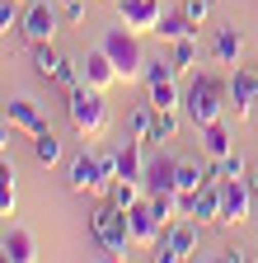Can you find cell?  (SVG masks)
Listing matches in <instances>:
<instances>
[{"label": "cell", "mask_w": 258, "mask_h": 263, "mask_svg": "<svg viewBox=\"0 0 258 263\" xmlns=\"http://www.w3.org/2000/svg\"><path fill=\"white\" fill-rule=\"evenodd\" d=\"M183 118L188 127H211L230 113V76H216V71H188V85H183Z\"/></svg>", "instance_id": "1"}, {"label": "cell", "mask_w": 258, "mask_h": 263, "mask_svg": "<svg viewBox=\"0 0 258 263\" xmlns=\"http://www.w3.org/2000/svg\"><path fill=\"white\" fill-rule=\"evenodd\" d=\"M99 47L113 57V66H117V80L122 85H132V80H146V47H141V33H132L122 19H117V28H104V38H99Z\"/></svg>", "instance_id": "2"}, {"label": "cell", "mask_w": 258, "mask_h": 263, "mask_svg": "<svg viewBox=\"0 0 258 263\" xmlns=\"http://www.w3.org/2000/svg\"><path fill=\"white\" fill-rule=\"evenodd\" d=\"M66 118H71V127H75V137L99 141L104 132H108V104H104V89H94V85H75V89H66Z\"/></svg>", "instance_id": "3"}, {"label": "cell", "mask_w": 258, "mask_h": 263, "mask_svg": "<svg viewBox=\"0 0 258 263\" xmlns=\"http://www.w3.org/2000/svg\"><path fill=\"white\" fill-rule=\"evenodd\" d=\"M89 230H94V240H99L104 258H127V249L136 245V240H132V226H127V212H122V207H113L108 197L94 207Z\"/></svg>", "instance_id": "4"}, {"label": "cell", "mask_w": 258, "mask_h": 263, "mask_svg": "<svg viewBox=\"0 0 258 263\" xmlns=\"http://www.w3.org/2000/svg\"><path fill=\"white\" fill-rule=\"evenodd\" d=\"M197 235H202V221H192V216H183V221H174V226H165V240H160L155 249V258L160 263H183V258H197Z\"/></svg>", "instance_id": "5"}, {"label": "cell", "mask_w": 258, "mask_h": 263, "mask_svg": "<svg viewBox=\"0 0 258 263\" xmlns=\"http://www.w3.org/2000/svg\"><path fill=\"white\" fill-rule=\"evenodd\" d=\"M253 216V188L249 179H221V216L216 226H240Z\"/></svg>", "instance_id": "6"}, {"label": "cell", "mask_w": 258, "mask_h": 263, "mask_svg": "<svg viewBox=\"0 0 258 263\" xmlns=\"http://www.w3.org/2000/svg\"><path fill=\"white\" fill-rule=\"evenodd\" d=\"M61 19H66V14H61L56 5H47V0H33V5L24 10L19 33H24L28 43H52V38H56V28H61Z\"/></svg>", "instance_id": "7"}, {"label": "cell", "mask_w": 258, "mask_h": 263, "mask_svg": "<svg viewBox=\"0 0 258 263\" xmlns=\"http://www.w3.org/2000/svg\"><path fill=\"white\" fill-rule=\"evenodd\" d=\"M66 183H71L75 193L104 197V193H108V179H104V170H99V155H94V151H80V155L71 160V170H66Z\"/></svg>", "instance_id": "8"}, {"label": "cell", "mask_w": 258, "mask_h": 263, "mask_svg": "<svg viewBox=\"0 0 258 263\" xmlns=\"http://www.w3.org/2000/svg\"><path fill=\"white\" fill-rule=\"evenodd\" d=\"M253 108H258V71L235 66V76H230V113H235V122H249Z\"/></svg>", "instance_id": "9"}, {"label": "cell", "mask_w": 258, "mask_h": 263, "mask_svg": "<svg viewBox=\"0 0 258 263\" xmlns=\"http://www.w3.org/2000/svg\"><path fill=\"white\" fill-rule=\"evenodd\" d=\"M117 19L132 28V33H155L160 28V19H165V5L160 0H117Z\"/></svg>", "instance_id": "10"}, {"label": "cell", "mask_w": 258, "mask_h": 263, "mask_svg": "<svg viewBox=\"0 0 258 263\" xmlns=\"http://www.w3.org/2000/svg\"><path fill=\"white\" fill-rule=\"evenodd\" d=\"M0 258H5V263H33V258H43V254H38V240H33V230H28V226L0 230Z\"/></svg>", "instance_id": "11"}, {"label": "cell", "mask_w": 258, "mask_h": 263, "mask_svg": "<svg viewBox=\"0 0 258 263\" xmlns=\"http://www.w3.org/2000/svg\"><path fill=\"white\" fill-rule=\"evenodd\" d=\"M127 226H132V240H136L141 249H155L160 240H165V226L155 221V212H150L146 197H141L136 207H127Z\"/></svg>", "instance_id": "12"}, {"label": "cell", "mask_w": 258, "mask_h": 263, "mask_svg": "<svg viewBox=\"0 0 258 263\" xmlns=\"http://www.w3.org/2000/svg\"><path fill=\"white\" fill-rule=\"evenodd\" d=\"M183 216H192V221H216L221 216V179H211V183H202L197 193H183Z\"/></svg>", "instance_id": "13"}, {"label": "cell", "mask_w": 258, "mask_h": 263, "mask_svg": "<svg viewBox=\"0 0 258 263\" xmlns=\"http://www.w3.org/2000/svg\"><path fill=\"white\" fill-rule=\"evenodd\" d=\"M80 71H85V85L104 89V94L117 85V66H113V57H108L104 47H89V52L80 57Z\"/></svg>", "instance_id": "14"}, {"label": "cell", "mask_w": 258, "mask_h": 263, "mask_svg": "<svg viewBox=\"0 0 258 263\" xmlns=\"http://www.w3.org/2000/svg\"><path fill=\"white\" fill-rule=\"evenodd\" d=\"M178 183V160L169 151H155L146 155V174H141V188L146 193H160V188H174Z\"/></svg>", "instance_id": "15"}, {"label": "cell", "mask_w": 258, "mask_h": 263, "mask_svg": "<svg viewBox=\"0 0 258 263\" xmlns=\"http://www.w3.org/2000/svg\"><path fill=\"white\" fill-rule=\"evenodd\" d=\"M5 118L14 122V132H24V137H38V132H47V118H43V108L33 104V99H10Z\"/></svg>", "instance_id": "16"}, {"label": "cell", "mask_w": 258, "mask_h": 263, "mask_svg": "<svg viewBox=\"0 0 258 263\" xmlns=\"http://www.w3.org/2000/svg\"><path fill=\"white\" fill-rule=\"evenodd\" d=\"M146 174V141L141 137H122L117 146V179H141Z\"/></svg>", "instance_id": "17"}, {"label": "cell", "mask_w": 258, "mask_h": 263, "mask_svg": "<svg viewBox=\"0 0 258 263\" xmlns=\"http://www.w3.org/2000/svg\"><path fill=\"white\" fill-rule=\"evenodd\" d=\"M211 57H216L221 66H240V57H244V33H240L235 24L216 28V43H211Z\"/></svg>", "instance_id": "18"}, {"label": "cell", "mask_w": 258, "mask_h": 263, "mask_svg": "<svg viewBox=\"0 0 258 263\" xmlns=\"http://www.w3.org/2000/svg\"><path fill=\"white\" fill-rule=\"evenodd\" d=\"M216 179V160H207V164H197V160H178V193H197L202 183H211Z\"/></svg>", "instance_id": "19"}, {"label": "cell", "mask_w": 258, "mask_h": 263, "mask_svg": "<svg viewBox=\"0 0 258 263\" xmlns=\"http://www.w3.org/2000/svg\"><path fill=\"white\" fill-rule=\"evenodd\" d=\"M183 122H188V118H183V108H155V122H150V141H155V146L174 141Z\"/></svg>", "instance_id": "20"}, {"label": "cell", "mask_w": 258, "mask_h": 263, "mask_svg": "<svg viewBox=\"0 0 258 263\" xmlns=\"http://www.w3.org/2000/svg\"><path fill=\"white\" fill-rule=\"evenodd\" d=\"M14 202H19L14 160H10V155H0V226H5V216H14Z\"/></svg>", "instance_id": "21"}, {"label": "cell", "mask_w": 258, "mask_h": 263, "mask_svg": "<svg viewBox=\"0 0 258 263\" xmlns=\"http://www.w3.org/2000/svg\"><path fill=\"white\" fill-rule=\"evenodd\" d=\"M188 33H197V24H192L183 10H165V19H160V28H155V38H160V43H178V38H188Z\"/></svg>", "instance_id": "22"}, {"label": "cell", "mask_w": 258, "mask_h": 263, "mask_svg": "<svg viewBox=\"0 0 258 263\" xmlns=\"http://www.w3.org/2000/svg\"><path fill=\"white\" fill-rule=\"evenodd\" d=\"M104 197H108L113 207H122V212H127V207H136L141 197H146V188H141V179H113Z\"/></svg>", "instance_id": "23"}, {"label": "cell", "mask_w": 258, "mask_h": 263, "mask_svg": "<svg viewBox=\"0 0 258 263\" xmlns=\"http://www.w3.org/2000/svg\"><path fill=\"white\" fill-rule=\"evenodd\" d=\"M146 99L155 108H178L183 104V85H178V76L174 80H155V85H146Z\"/></svg>", "instance_id": "24"}, {"label": "cell", "mask_w": 258, "mask_h": 263, "mask_svg": "<svg viewBox=\"0 0 258 263\" xmlns=\"http://www.w3.org/2000/svg\"><path fill=\"white\" fill-rule=\"evenodd\" d=\"M202 146H207V160H221V155H230V151H235L230 132H225V118L211 122V127H202Z\"/></svg>", "instance_id": "25"}, {"label": "cell", "mask_w": 258, "mask_h": 263, "mask_svg": "<svg viewBox=\"0 0 258 263\" xmlns=\"http://www.w3.org/2000/svg\"><path fill=\"white\" fill-rule=\"evenodd\" d=\"M197 61H202V43H197V33H188V38L174 43V66H178V76L197 71Z\"/></svg>", "instance_id": "26"}, {"label": "cell", "mask_w": 258, "mask_h": 263, "mask_svg": "<svg viewBox=\"0 0 258 263\" xmlns=\"http://www.w3.org/2000/svg\"><path fill=\"white\" fill-rule=\"evenodd\" d=\"M56 66H61V52L52 43H33V71L43 80H56Z\"/></svg>", "instance_id": "27"}, {"label": "cell", "mask_w": 258, "mask_h": 263, "mask_svg": "<svg viewBox=\"0 0 258 263\" xmlns=\"http://www.w3.org/2000/svg\"><path fill=\"white\" fill-rule=\"evenodd\" d=\"M150 122H155V104L146 99L141 108H132V113H127V137H141V141H150Z\"/></svg>", "instance_id": "28"}, {"label": "cell", "mask_w": 258, "mask_h": 263, "mask_svg": "<svg viewBox=\"0 0 258 263\" xmlns=\"http://www.w3.org/2000/svg\"><path fill=\"white\" fill-rule=\"evenodd\" d=\"M33 160H38V164H47V170L61 160V141L52 137V132H38V137H33Z\"/></svg>", "instance_id": "29"}, {"label": "cell", "mask_w": 258, "mask_h": 263, "mask_svg": "<svg viewBox=\"0 0 258 263\" xmlns=\"http://www.w3.org/2000/svg\"><path fill=\"white\" fill-rule=\"evenodd\" d=\"M244 174H249V160L240 151H230V155L216 160V179H244Z\"/></svg>", "instance_id": "30"}, {"label": "cell", "mask_w": 258, "mask_h": 263, "mask_svg": "<svg viewBox=\"0 0 258 263\" xmlns=\"http://www.w3.org/2000/svg\"><path fill=\"white\" fill-rule=\"evenodd\" d=\"M178 76V66H174V57L165 61V57H150L146 61V85H155V80H174Z\"/></svg>", "instance_id": "31"}, {"label": "cell", "mask_w": 258, "mask_h": 263, "mask_svg": "<svg viewBox=\"0 0 258 263\" xmlns=\"http://www.w3.org/2000/svg\"><path fill=\"white\" fill-rule=\"evenodd\" d=\"M56 80L66 85V89L85 85V71H80V61H75V57H61V66H56Z\"/></svg>", "instance_id": "32"}, {"label": "cell", "mask_w": 258, "mask_h": 263, "mask_svg": "<svg viewBox=\"0 0 258 263\" xmlns=\"http://www.w3.org/2000/svg\"><path fill=\"white\" fill-rule=\"evenodd\" d=\"M24 24V10H19V0H0V33H10Z\"/></svg>", "instance_id": "33"}, {"label": "cell", "mask_w": 258, "mask_h": 263, "mask_svg": "<svg viewBox=\"0 0 258 263\" xmlns=\"http://www.w3.org/2000/svg\"><path fill=\"white\" fill-rule=\"evenodd\" d=\"M183 14H188L192 24H202V19L211 14V0H183Z\"/></svg>", "instance_id": "34"}, {"label": "cell", "mask_w": 258, "mask_h": 263, "mask_svg": "<svg viewBox=\"0 0 258 263\" xmlns=\"http://www.w3.org/2000/svg\"><path fill=\"white\" fill-rule=\"evenodd\" d=\"M85 10H89V0H66V5H61L66 24H85Z\"/></svg>", "instance_id": "35"}, {"label": "cell", "mask_w": 258, "mask_h": 263, "mask_svg": "<svg viewBox=\"0 0 258 263\" xmlns=\"http://www.w3.org/2000/svg\"><path fill=\"white\" fill-rule=\"evenodd\" d=\"M10 127H14L10 118H0V155H5V151H10Z\"/></svg>", "instance_id": "36"}, {"label": "cell", "mask_w": 258, "mask_h": 263, "mask_svg": "<svg viewBox=\"0 0 258 263\" xmlns=\"http://www.w3.org/2000/svg\"><path fill=\"white\" fill-rule=\"evenodd\" d=\"M221 258H225V263H244L249 254H244V249H221Z\"/></svg>", "instance_id": "37"}, {"label": "cell", "mask_w": 258, "mask_h": 263, "mask_svg": "<svg viewBox=\"0 0 258 263\" xmlns=\"http://www.w3.org/2000/svg\"><path fill=\"white\" fill-rule=\"evenodd\" d=\"M244 179H249V188H253V193H258V164H253V170H249V174H244Z\"/></svg>", "instance_id": "38"}, {"label": "cell", "mask_w": 258, "mask_h": 263, "mask_svg": "<svg viewBox=\"0 0 258 263\" xmlns=\"http://www.w3.org/2000/svg\"><path fill=\"white\" fill-rule=\"evenodd\" d=\"M61 5H66V0H61Z\"/></svg>", "instance_id": "39"}]
</instances>
